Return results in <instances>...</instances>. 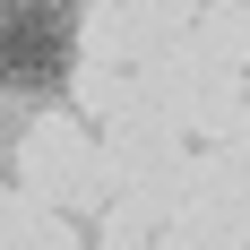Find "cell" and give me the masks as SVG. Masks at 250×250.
Here are the masks:
<instances>
[{
	"label": "cell",
	"instance_id": "obj_1",
	"mask_svg": "<svg viewBox=\"0 0 250 250\" xmlns=\"http://www.w3.org/2000/svg\"><path fill=\"white\" fill-rule=\"evenodd\" d=\"M69 61H78V26L61 0H0V86L52 95L69 86Z\"/></svg>",
	"mask_w": 250,
	"mask_h": 250
}]
</instances>
